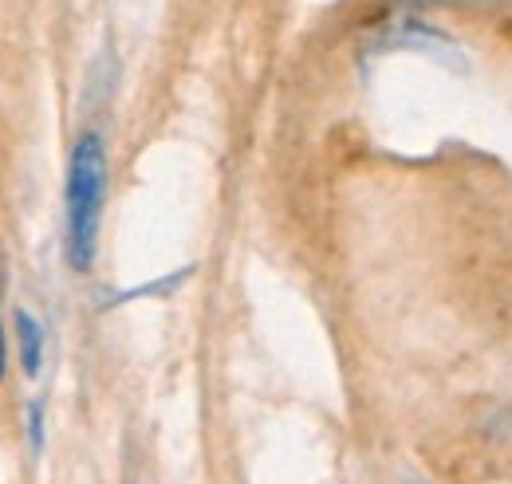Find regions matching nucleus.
<instances>
[{"mask_svg":"<svg viewBox=\"0 0 512 484\" xmlns=\"http://www.w3.org/2000/svg\"><path fill=\"white\" fill-rule=\"evenodd\" d=\"M0 378H4V331H0Z\"/></svg>","mask_w":512,"mask_h":484,"instance_id":"obj_4","label":"nucleus"},{"mask_svg":"<svg viewBox=\"0 0 512 484\" xmlns=\"http://www.w3.org/2000/svg\"><path fill=\"white\" fill-rule=\"evenodd\" d=\"M28 433H32V449H44V414H40V402L28 406Z\"/></svg>","mask_w":512,"mask_h":484,"instance_id":"obj_3","label":"nucleus"},{"mask_svg":"<svg viewBox=\"0 0 512 484\" xmlns=\"http://www.w3.org/2000/svg\"><path fill=\"white\" fill-rule=\"evenodd\" d=\"M16 335H20V359H24V374H40V359H44V327L28 315L16 311Z\"/></svg>","mask_w":512,"mask_h":484,"instance_id":"obj_2","label":"nucleus"},{"mask_svg":"<svg viewBox=\"0 0 512 484\" xmlns=\"http://www.w3.org/2000/svg\"><path fill=\"white\" fill-rule=\"evenodd\" d=\"M67 260L87 272L99 252V225L107 201V146L99 134H83L67 162Z\"/></svg>","mask_w":512,"mask_h":484,"instance_id":"obj_1","label":"nucleus"}]
</instances>
